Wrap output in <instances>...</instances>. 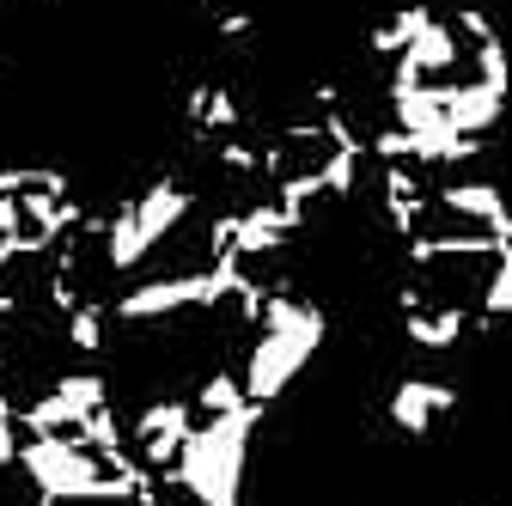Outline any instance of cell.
<instances>
[{
  "label": "cell",
  "mask_w": 512,
  "mask_h": 506,
  "mask_svg": "<svg viewBox=\"0 0 512 506\" xmlns=\"http://www.w3.org/2000/svg\"><path fill=\"white\" fill-rule=\"evenodd\" d=\"M324 336H330V311L317 305V299L269 293L263 324H256V336H250V348H244V366H238L244 397H250L256 409L281 403V397H287V385H293V378H299L311 360H317Z\"/></svg>",
  "instance_id": "cell-1"
},
{
  "label": "cell",
  "mask_w": 512,
  "mask_h": 506,
  "mask_svg": "<svg viewBox=\"0 0 512 506\" xmlns=\"http://www.w3.org/2000/svg\"><path fill=\"white\" fill-rule=\"evenodd\" d=\"M452 409H458V385H445V378H397L391 397H384V421L403 439H427L433 421H445Z\"/></svg>",
  "instance_id": "cell-2"
},
{
  "label": "cell",
  "mask_w": 512,
  "mask_h": 506,
  "mask_svg": "<svg viewBox=\"0 0 512 506\" xmlns=\"http://www.w3.org/2000/svg\"><path fill=\"white\" fill-rule=\"evenodd\" d=\"M476 324V311H458V305H421L403 318V336L421 348V354H452Z\"/></svg>",
  "instance_id": "cell-3"
},
{
  "label": "cell",
  "mask_w": 512,
  "mask_h": 506,
  "mask_svg": "<svg viewBox=\"0 0 512 506\" xmlns=\"http://www.w3.org/2000/svg\"><path fill=\"white\" fill-rule=\"evenodd\" d=\"M476 311L494 324V318H512V250L488 269V281H482V299H476Z\"/></svg>",
  "instance_id": "cell-4"
}]
</instances>
